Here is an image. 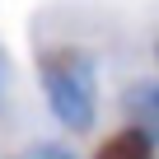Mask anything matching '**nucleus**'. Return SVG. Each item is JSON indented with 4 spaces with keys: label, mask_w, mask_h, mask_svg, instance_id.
<instances>
[{
    "label": "nucleus",
    "mask_w": 159,
    "mask_h": 159,
    "mask_svg": "<svg viewBox=\"0 0 159 159\" xmlns=\"http://www.w3.org/2000/svg\"><path fill=\"white\" fill-rule=\"evenodd\" d=\"M38 84L52 117L84 136L98 117V61L80 42H42L38 47Z\"/></svg>",
    "instance_id": "nucleus-1"
},
{
    "label": "nucleus",
    "mask_w": 159,
    "mask_h": 159,
    "mask_svg": "<svg viewBox=\"0 0 159 159\" xmlns=\"http://www.w3.org/2000/svg\"><path fill=\"white\" fill-rule=\"evenodd\" d=\"M89 159H159V140H154L145 126L126 122V126L108 131V136L94 145V154H89Z\"/></svg>",
    "instance_id": "nucleus-2"
},
{
    "label": "nucleus",
    "mask_w": 159,
    "mask_h": 159,
    "mask_svg": "<svg viewBox=\"0 0 159 159\" xmlns=\"http://www.w3.org/2000/svg\"><path fill=\"white\" fill-rule=\"evenodd\" d=\"M122 112L159 140V80H131L122 89Z\"/></svg>",
    "instance_id": "nucleus-3"
},
{
    "label": "nucleus",
    "mask_w": 159,
    "mask_h": 159,
    "mask_svg": "<svg viewBox=\"0 0 159 159\" xmlns=\"http://www.w3.org/2000/svg\"><path fill=\"white\" fill-rule=\"evenodd\" d=\"M10 84H14V66H10V52L0 47V112H5V98H10Z\"/></svg>",
    "instance_id": "nucleus-4"
},
{
    "label": "nucleus",
    "mask_w": 159,
    "mask_h": 159,
    "mask_svg": "<svg viewBox=\"0 0 159 159\" xmlns=\"http://www.w3.org/2000/svg\"><path fill=\"white\" fill-rule=\"evenodd\" d=\"M24 159H70V154H66L61 145H33V150H28Z\"/></svg>",
    "instance_id": "nucleus-5"
},
{
    "label": "nucleus",
    "mask_w": 159,
    "mask_h": 159,
    "mask_svg": "<svg viewBox=\"0 0 159 159\" xmlns=\"http://www.w3.org/2000/svg\"><path fill=\"white\" fill-rule=\"evenodd\" d=\"M154 56H159V47H154Z\"/></svg>",
    "instance_id": "nucleus-6"
}]
</instances>
